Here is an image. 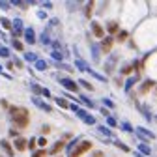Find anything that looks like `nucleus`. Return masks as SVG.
Segmentation results:
<instances>
[{"label":"nucleus","instance_id":"nucleus-41","mask_svg":"<svg viewBox=\"0 0 157 157\" xmlns=\"http://www.w3.org/2000/svg\"><path fill=\"white\" fill-rule=\"evenodd\" d=\"M10 136L17 139V136H21V135H19V131H17V129H10Z\"/></svg>","mask_w":157,"mask_h":157},{"label":"nucleus","instance_id":"nucleus-47","mask_svg":"<svg viewBox=\"0 0 157 157\" xmlns=\"http://www.w3.org/2000/svg\"><path fill=\"white\" fill-rule=\"evenodd\" d=\"M124 129H127V131H133V127H131L129 124H124Z\"/></svg>","mask_w":157,"mask_h":157},{"label":"nucleus","instance_id":"nucleus-2","mask_svg":"<svg viewBox=\"0 0 157 157\" xmlns=\"http://www.w3.org/2000/svg\"><path fill=\"white\" fill-rule=\"evenodd\" d=\"M73 150H75V151H71V157H81V155H84L86 151L92 150V142H90V140H81Z\"/></svg>","mask_w":157,"mask_h":157},{"label":"nucleus","instance_id":"nucleus-21","mask_svg":"<svg viewBox=\"0 0 157 157\" xmlns=\"http://www.w3.org/2000/svg\"><path fill=\"white\" fill-rule=\"evenodd\" d=\"M77 84H81V86H82V88H86L88 92H92V90H94V86H92V84H90L88 81H84V78H81V81H78Z\"/></svg>","mask_w":157,"mask_h":157},{"label":"nucleus","instance_id":"nucleus-25","mask_svg":"<svg viewBox=\"0 0 157 157\" xmlns=\"http://www.w3.org/2000/svg\"><path fill=\"white\" fill-rule=\"evenodd\" d=\"M139 150H140L144 155H150V153H151V148H150V146H146V144H139Z\"/></svg>","mask_w":157,"mask_h":157},{"label":"nucleus","instance_id":"nucleus-44","mask_svg":"<svg viewBox=\"0 0 157 157\" xmlns=\"http://www.w3.org/2000/svg\"><path fill=\"white\" fill-rule=\"evenodd\" d=\"M0 8H2V10H10V4H6L4 0H0Z\"/></svg>","mask_w":157,"mask_h":157},{"label":"nucleus","instance_id":"nucleus-4","mask_svg":"<svg viewBox=\"0 0 157 157\" xmlns=\"http://www.w3.org/2000/svg\"><path fill=\"white\" fill-rule=\"evenodd\" d=\"M58 82H60L64 88H67L69 92H78V84L75 81H71V78H66L64 77V78H58Z\"/></svg>","mask_w":157,"mask_h":157},{"label":"nucleus","instance_id":"nucleus-19","mask_svg":"<svg viewBox=\"0 0 157 157\" xmlns=\"http://www.w3.org/2000/svg\"><path fill=\"white\" fill-rule=\"evenodd\" d=\"M97 131H99L101 135H105V136H114V133L109 127H105V125H99V127H97Z\"/></svg>","mask_w":157,"mask_h":157},{"label":"nucleus","instance_id":"nucleus-7","mask_svg":"<svg viewBox=\"0 0 157 157\" xmlns=\"http://www.w3.org/2000/svg\"><path fill=\"white\" fill-rule=\"evenodd\" d=\"M30 90H34V94H41V95H45V97H51V92H49L47 88L39 86V84H36V82L30 84Z\"/></svg>","mask_w":157,"mask_h":157},{"label":"nucleus","instance_id":"nucleus-46","mask_svg":"<svg viewBox=\"0 0 157 157\" xmlns=\"http://www.w3.org/2000/svg\"><path fill=\"white\" fill-rule=\"evenodd\" d=\"M0 105H2L4 109H8V101H6V99H2V101H0Z\"/></svg>","mask_w":157,"mask_h":157},{"label":"nucleus","instance_id":"nucleus-35","mask_svg":"<svg viewBox=\"0 0 157 157\" xmlns=\"http://www.w3.org/2000/svg\"><path fill=\"white\" fill-rule=\"evenodd\" d=\"M92 10H94V2H90V4L86 6V17H88V19L92 17Z\"/></svg>","mask_w":157,"mask_h":157},{"label":"nucleus","instance_id":"nucleus-37","mask_svg":"<svg viewBox=\"0 0 157 157\" xmlns=\"http://www.w3.org/2000/svg\"><path fill=\"white\" fill-rule=\"evenodd\" d=\"M26 148H28V150H34V148H36V139H30V140L26 142Z\"/></svg>","mask_w":157,"mask_h":157},{"label":"nucleus","instance_id":"nucleus-22","mask_svg":"<svg viewBox=\"0 0 157 157\" xmlns=\"http://www.w3.org/2000/svg\"><path fill=\"white\" fill-rule=\"evenodd\" d=\"M0 25H2L6 30H11V21H8L6 17H0Z\"/></svg>","mask_w":157,"mask_h":157},{"label":"nucleus","instance_id":"nucleus-49","mask_svg":"<svg viewBox=\"0 0 157 157\" xmlns=\"http://www.w3.org/2000/svg\"><path fill=\"white\" fill-rule=\"evenodd\" d=\"M56 157H60V155H56Z\"/></svg>","mask_w":157,"mask_h":157},{"label":"nucleus","instance_id":"nucleus-30","mask_svg":"<svg viewBox=\"0 0 157 157\" xmlns=\"http://www.w3.org/2000/svg\"><path fill=\"white\" fill-rule=\"evenodd\" d=\"M45 155H47L45 150H36V151L32 153V157H45Z\"/></svg>","mask_w":157,"mask_h":157},{"label":"nucleus","instance_id":"nucleus-26","mask_svg":"<svg viewBox=\"0 0 157 157\" xmlns=\"http://www.w3.org/2000/svg\"><path fill=\"white\" fill-rule=\"evenodd\" d=\"M11 45L15 47V51H23V49H25V47H23V43L19 41V39H13V41H11Z\"/></svg>","mask_w":157,"mask_h":157},{"label":"nucleus","instance_id":"nucleus-39","mask_svg":"<svg viewBox=\"0 0 157 157\" xmlns=\"http://www.w3.org/2000/svg\"><path fill=\"white\" fill-rule=\"evenodd\" d=\"M107 124H109L110 127H116V124H118V122L114 120V118H110V116H109V118H107Z\"/></svg>","mask_w":157,"mask_h":157},{"label":"nucleus","instance_id":"nucleus-15","mask_svg":"<svg viewBox=\"0 0 157 157\" xmlns=\"http://www.w3.org/2000/svg\"><path fill=\"white\" fill-rule=\"evenodd\" d=\"M153 86H155V81H153V78H150V81H144V84L140 86V90H139V92H140V94H148Z\"/></svg>","mask_w":157,"mask_h":157},{"label":"nucleus","instance_id":"nucleus-32","mask_svg":"<svg viewBox=\"0 0 157 157\" xmlns=\"http://www.w3.org/2000/svg\"><path fill=\"white\" fill-rule=\"evenodd\" d=\"M41 41H43L45 45H49V43H51V37H49V32H43V36H41Z\"/></svg>","mask_w":157,"mask_h":157},{"label":"nucleus","instance_id":"nucleus-10","mask_svg":"<svg viewBox=\"0 0 157 157\" xmlns=\"http://www.w3.org/2000/svg\"><path fill=\"white\" fill-rule=\"evenodd\" d=\"M112 43H114V39H112L110 36L103 37V41H101V51H103V52H109V51L112 49Z\"/></svg>","mask_w":157,"mask_h":157},{"label":"nucleus","instance_id":"nucleus-42","mask_svg":"<svg viewBox=\"0 0 157 157\" xmlns=\"http://www.w3.org/2000/svg\"><path fill=\"white\" fill-rule=\"evenodd\" d=\"M92 49H94V58L97 60V58H99V51H97V45H92Z\"/></svg>","mask_w":157,"mask_h":157},{"label":"nucleus","instance_id":"nucleus-12","mask_svg":"<svg viewBox=\"0 0 157 157\" xmlns=\"http://www.w3.org/2000/svg\"><path fill=\"white\" fill-rule=\"evenodd\" d=\"M13 150L25 151V150H26V139H23V136H17V139H15V148H13Z\"/></svg>","mask_w":157,"mask_h":157},{"label":"nucleus","instance_id":"nucleus-6","mask_svg":"<svg viewBox=\"0 0 157 157\" xmlns=\"http://www.w3.org/2000/svg\"><path fill=\"white\" fill-rule=\"evenodd\" d=\"M92 30H94V36L95 37H105V28L99 25V23H97V21H92Z\"/></svg>","mask_w":157,"mask_h":157},{"label":"nucleus","instance_id":"nucleus-14","mask_svg":"<svg viewBox=\"0 0 157 157\" xmlns=\"http://www.w3.org/2000/svg\"><path fill=\"white\" fill-rule=\"evenodd\" d=\"M107 32H109L110 36H114V34L120 32V25H118V21H110V23L107 25Z\"/></svg>","mask_w":157,"mask_h":157},{"label":"nucleus","instance_id":"nucleus-29","mask_svg":"<svg viewBox=\"0 0 157 157\" xmlns=\"http://www.w3.org/2000/svg\"><path fill=\"white\" fill-rule=\"evenodd\" d=\"M0 56H2V58H8V56H10V49H8V47H0Z\"/></svg>","mask_w":157,"mask_h":157},{"label":"nucleus","instance_id":"nucleus-34","mask_svg":"<svg viewBox=\"0 0 157 157\" xmlns=\"http://www.w3.org/2000/svg\"><path fill=\"white\" fill-rule=\"evenodd\" d=\"M125 39H127V32H118V41H125Z\"/></svg>","mask_w":157,"mask_h":157},{"label":"nucleus","instance_id":"nucleus-45","mask_svg":"<svg viewBox=\"0 0 157 157\" xmlns=\"http://www.w3.org/2000/svg\"><path fill=\"white\" fill-rule=\"evenodd\" d=\"M105 105H107V107H110V109H112V107H114V103H112V101H110V99H105Z\"/></svg>","mask_w":157,"mask_h":157},{"label":"nucleus","instance_id":"nucleus-48","mask_svg":"<svg viewBox=\"0 0 157 157\" xmlns=\"http://www.w3.org/2000/svg\"><path fill=\"white\" fill-rule=\"evenodd\" d=\"M135 155H136V157H144V155H140V153H135Z\"/></svg>","mask_w":157,"mask_h":157},{"label":"nucleus","instance_id":"nucleus-33","mask_svg":"<svg viewBox=\"0 0 157 157\" xmlns=\"http://www.w3.org/2000/svg\"><path fill=\"white\" fill-rule=\"evenodd\" d=\"M52 58H54V60H58V64H60V62H62V52L52 51Z\"/></svg>","mask_w":157,"mask_h":157},{"label":"nucleus","instance_id":"nucleus-31","mask_svg":"<svg viewBox=\"0 0 157 157\" xmlns=\"http://www.w3.org/2000/svg\"><path fill=\"white\" fill-rule=\"evenodd\" d=\"M84 124H88V125H94V124H95V118H94V116H90V114H88V116H86V118H84Z\"/></svg>","mask_w":157,"mask_h":157},{"label":"nucleus","instance_id":"nucleus-23","mask_svg":"<svg viewBox=\"0 0 157 157\" xmlns=\"http://www.w3.org/2000/svg\"><path fill=\"white\" fill-rule=\"evenodd\" d=\"M81 101H82V103H84L88 109H94V101H92V99H88L86 95H81Z\"/></svg>","mask_w":157,"mask_h":157},{"label":"nucleus","instance_id":"nucleus-17","mask_svg":"<svg viewBox=\"0 0 157 157\" xmlns=\"http://www.w3.org/2000/svg\"><path fill=\"white\" fill-rule=\"evenodd\" d=\"M54 101H56V105L60 107V109H69V103H67V101L64 99V97H56Z\"/></svg>","mask_w":157,"mask_h":157},{"label":"nucleus","instance_id":"nucleus-18","mask_svg":"<svg viewBox=\"0 0 157 157\" xmlns=\"http://www.w3.org/2000/svg\"><path fill=\"white\" fill-rule=\"evenodd\" d=\"M136 81H139V75H133V77H129V81L125 82V90L129 92V90H131V86H133V84H135Z\"/></svg>","mask_w":157,"mask_h":157},{"label":"nucleus","instance_id":"nucleus-16","mask_svg":"<svg viewBox=\"0 0 157 157\" xmlns=\"http://www.w3.org/2000/svg\"><path fill=\"white\" fill-rule=\"evenodd\" d=\"M47 67H49V64H47L45 60H36V69H37V71H45Z\"/></svg>","mask_w":157,"mask_h":157},{"label":"nucleus","instance_id":"nucleus-20","mask_svg":"<svg viewBox=\"0 0 157 157\" xmlns=\"http://www.w3.org/2000/svg\"><path fill=\"white\" fill-rule=\"evenodd\" d=\"M86 71H90V75H94V77H95V78H97V81H103V82H105V81H107V77H103V75H101V73H97V71H94V69H90V67H88V69H86Z\"/></svg>","mask_w":157,"mask_h":157},{"label":"nucleus","instance_id":"nucleus-38","mask_svg":"<svg viewBox=\"0 0 157 157\" xmlns=\"http://www.w3.org/2000/svg\"><path fill=\"white\" fill-rule=\"evenodd\" d=\"M131 69H133V66H124V67H122V73H124V75H129Z\"/></svg>","mask_w":157,"mask_h":157},{"label":"nucleus","instance_id":"nucleus-43","mask_svg":"<svg viewBox=\"0 0 157 157\" xmlns=\"http://www.w3.org/2000/svg\"><path fill=\"white\" fill-rule=\"evenodd\" d=\"M77 144H78V140H77V139H75V140H73V142H69V144H67V150H73V148H75V146H77Z\"/></svg>","mask_w":157,"mask_h":157},{"label":"nucleus","instance_id":"nucleus-24","mask_svg":"<svg viewBox=\"0 0 157 157\" xmlns=\"http://www.w3.org/2000/svg\"><path fill=\"white\" fill-rule=\"evenodd\" d=\"M114 146H116V148H120L122 151H131V150H129V146H125V144H124V142H120V140H114Z\"/></svg>","mask_w":157,"mask_h":157},{"label":"nucleus","instance_id":"nucleus-8","mask_svg":"<svg viewBox=\"0 0 157 157\" xmlns=\"http://www.w3.org/2000/svg\"><path fill=\"white\" fill-rule=\"evenodd\" d=\"M23 34H25V39L30 43V45H34L36 43V34H34V28L30 26V28H25L23 30Z\"/></svg>","mask_w":157,"mask_h":157},{"label":"nucleus","instance_id":"nucleus-13","mask_svg":"<svg viewBox=\"0 0 157 157\" xmlns=\"http://www.w3.org/2000/svg\"><path fill=\"white\" fill-rule=\"evenodd\" d=\"M62 150H64V140H58V142H54V144H52V148H51V151H49V153L56 157Z\"/></svg>","mask_w":157,"mask_h":157},{"label":"nucleus","instance_id":"nucleus-36","mask_svg":"<svg viewBox=\"0 0 157 157\" xmlns=\"http://www.w3.org/2000/svg\"><path fill=\"white\" fill-rule=\"evenodd\" d=\"M75 64H77V67H78V69H82V71H86V69H88V66H86V64H82V60H77Z\"/></svg>","mask_w":157,"mask_h":157},{"label":"nucleus","instance_id":"nucleus-9","mask_svg":"<svg viewBox=\"0 0 157 157\" xmlns=\"http://www.w3.org/2000/svg\"><path fill=\"white\" fill-rule=\"evenodd\" d=\"M32 103L37 107V109H41V110H45V112H51L52 110V107H49L45 101H41V99H39V97H34V99H32Z\"/></svg>","mask_w":157,"mask_h":157},{"label":"nucleus","instance_id":"nucleus-11","mask_svg":"<svg viewBox=\"0 0 157 157\" xmlns=\"http://www.w3.org/2000/svg\"><path fill=\"white\" fill-rule=\"evenodd\" d=\"M0 146H2V150H4V151L10 155V157H13V155H15V150H13V146H11V144H10L6 139H2V140H0Z\"/></svg>","mask_w":157,"mask_h":157},{"label":"nucleus","instance_id":"nucleus-28","mask_svg":"<svg viewBox=\"0 0 157 157\" xmlns=\"http://www.w3.org/2000/svg\"><path fill=\"white\" fill-rule=\"evenodd\" d=\"M75 114H77V116H78V118H82V120H84V118H86V116H88V112H86V110H84V109H77V110H75Z\"/></svg>","mask_w":157,"mask_h":157},{"label":"nucleus","instance_id":"nucleus-40","mask_svg":"<svg viewBox=\"0 0 157 157\" xmlns=\"http://www.w3.org/2000/svg\"><path fill=\"white\" fill-rule=\"evenodd\" d=\"M36 144H39V146H45V144H47V139H45V136H41V139H37V140H36Z\"/></svg>","mask_w":157,"mask_h":157},{"label":"nucleus","instance_id":"nucleus-3","mask_svg":"<svg viewBox=\"0 0 157 157\" xmlns=\"http://www.w3.org/2000/svg\"><path fill=\"white\" fill-rule=\"evenodd\" d=\"M23 30H25V26H23V21L17 17L15 21L11 23V34H13V39H17L19 36H23Z\"/></svg>","mask_w":157,"mask_h":157},{"label":"nucleus","instance_id":"nucleus-27","mask_svg":"<svg viewBox=\"0 0 157 157\" xmlns=\"http://www.w3.org/2000/svg\"><path fill=\"white\" fill-rule=\"evenodd\" d=\"M25 60H28V62H36V60H37V56H36L34 52H26V54H25Z\"/></svg>","mask_w":157,"mask_h":157},{"label":"nucleus","instance_id":"nucleus-5","mask_svg":"<svg viewBox=\"0 0 157 157\" xmlns=\"http://www.w3.org/2000/svg\"><path fill=\"white\" fill-rule=\"evenodd\" d=\"M136 135H142V139H148V140H153L155 139V133L153 131H150V129H144V127H136V129H133Z\"/></svg>","mask_w":157,"mask_h":157},{"label":"nucleus","instance_id":"nucleus-1","mask_svg":"<svg viewBox=\"0 0 157 157\" xmlns=\"http://www.w3.org/2000/svg\"><path fill=\"white\" fill-rule=\"evenodd\" d=\"M11 120H13V125H15L17 129H25V127H28V124H30V112H28L26 109H21V107H19V109L11 114Z\"/></svg>","mask_w":157,"mask_h":157},{"label":"nucleus","instance_id":"nucleus-50","mask_svg":"<svg viewBox=\"0 0 157 157\" xmlns=\"http://www.w3.org/2000/svg\"><path fill=\"white\" fill-rule=\"evenodd\" d=\"M0 157H2V155H0Z\"/></svg>","mask_w":157,"mask_h":157}]
</instances>
